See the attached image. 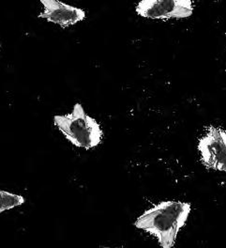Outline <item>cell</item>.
<instances>
[{
	"instance_id": "1",
	"label": "cell",
	"mask_w": 226,
	"mask_h": 248,
	"mask_svg": "<svg viewBox=\"0 0 226 248\" xmlns=\"http://www.w3.org/2000/svg\"><path fill=\"white\" fill-rule=\"evenodd\" d=\"M191 210L192 206L187 202H160L138 217L135 226L156 236L162 248H172L178 234L188 220Z\"/></svg>"
},
{
	"instance_id": "2",
	"label": "cell",
	"mask_w": 226,
	"mask_h": 248,
	"mask_svg": "<svg viewBox=\"0 0 226 248\" xmlns=\"http://www.w3.org/2000/svg\"><path fill=\"white\" fill-rule=\"evenodd\" d=\"M54 124L62 135L78 148L90 150L101 144L104 132L98 122L89 116L83 106L75 105L71 113L57 115Z\"/></svg>"
},
{
	"instance_id": "3",
	"label": "cell",
	"mask_w": 226,
	"mask_h": 248,
	"mask_svg": "<svg viewBox=\"0 0 226 248\" xmlns=\"http://www.w3.org/2000/svg\"><path fill=\"white\" fill-rule=\"evenodd\" d=\"M136 11L138 16L149 19H183L193 16L194 4L191 0H143Z\"/></svg>"
},
{
	"instance_id": "4",
	"label": "cell",
	"mask_w": 226,
	"mask_h": 248,
	"mask_svg": "<svg viewBox=\"0 0 226 248\" xmlns=\"http://www.w3.org/2000/svg\"><path fill=\"white\" fill-rule=\"evenodd\" d=\"M198 150L204 165L211 170L226 172V132L210 127L206 136L198 143Z\"/></svg>"
},
{
	"instance_id": "5",
	"label": "cell",
	"mask_w": 226,
	"mask_h": 248,
	"mask_svg": "<svg viewBox=\"0 0 226 248\" xmlns=\"http://www.w3.org/2000/svg\"><path fill=\"white\" fill-rule=\"evenodd\" d=\"M41 3L45 10L38 17L59 25L62 29L75 26L86 19V12L80 8L57 0H41Z\"/></svg>"
},
{
	"instance_id": "6",
	"label": "cell",
	"mask_w": 226,
	"mask_h": 248,
	"mask_svg": "<svg viewBox=\"0 0 226 248\" xmlns=\"http://www.w3.org/2000/svg\"><path fill=\"white\" fill-rule=\"evenodd\" d=\"M25 202V198L21 195L0 190V215L6 211L23 205Z\"/></svg>"
},
{
	"instance_id": "7",
	"label": "cell",
	"mask_w": 226,
	"mask_h": 248,
	"mask_svg": "<svg viewBox=\"0 0 226 248\" xmlns=\"http://www.w3.org/2000/svg\"><path fill=\"white\" fill-rule=\"evenodd\" d=\"M0 48H1V44H0Z\"/></svg>"
}]
</instances>
